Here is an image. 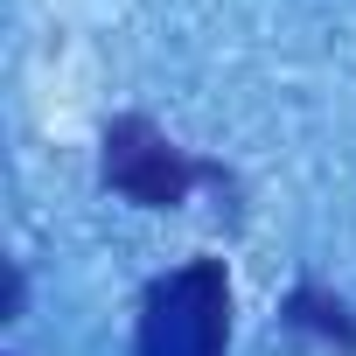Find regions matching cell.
Here are the masks:
<instances>
[{
	"label": "cell",
	"instance_id": "cell-2",
	"mask_svg": "<svg viewBox=\"0 0 356 356\" xmlns=\"http://www.w3.org/2000/svg\"><path fill=\"white\" fill-rule=\"evenodd\" d=\"M98 175H105V189L140 203V210H175V203H189V189L203 182V161H189L182 147H175L147 112H119L105 126V154H98Z\"/></svg>",
	"mask_w": 356,
	"mask_h": 356
},
{
	"label": "cell",
	"instance_id": "cell-1",
	"mask_svg": "<svg viewBox=\"0 0 356 356\" xmlns=\"http://www.w3.org/2000/svg\"><path fill=\"white\" fill-rule=\"evenodd\" d=\"M231 349V273L224 259H189L147 286L140 356H224Z\"/></svg>",
	"mask_w": 356,
	"mask_h": 356
},
{
	"label": "cell",
	"instance_id": "cell-3",
	"mask_svg": "<svg viewBox=\"0 0 356 356\" xmlns=\"http://www.w3.org/2000/svg\"><path fill=\"white\" fill-rule=\"evenodd\" d=\"M286 321H293V328L328 335L335 349H356V321H349V307H342L335 293H321V286H300V293L286 300Z\"/></svg>",
	"mask_w": 356,
	"mask_h": 356
}]
</instances>
